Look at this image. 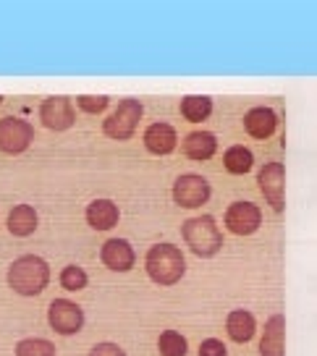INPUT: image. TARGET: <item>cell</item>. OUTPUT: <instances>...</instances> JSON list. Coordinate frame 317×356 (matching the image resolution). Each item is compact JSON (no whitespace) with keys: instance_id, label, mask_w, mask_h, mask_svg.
<instances>
[{"instance_id":"cell-1","label":"cell","mask_w":317,"mask_h":356,"mask_svg":"<svg viewBox=\"0 0 317 356\" xmlns=\"http://www.w3.org/2000/svg\"><path fill=\"white\" fill-rule=\"evenodd\" d=\"M50 283V267L42 257L24 254L8 267V286L19 296H37Z\"/></svg>"},{"instance_id":"cell-2","label":"cell","mask_w":317,"mask_h":356,"mask_svg":"<svg viewBox=\"0 0 317 356\" xmlns=\"http://www.w3.org/2000/svg\"><path fill=\"white\" fill-rule=\"evenodd\" d=\"M145 265H147V275L158 286H173L186 273L184 254L176 244H155L147 252V262Z\"/></svg>"},{"instance_id":"cell-3","label":"cell","mask_w":317,"mask_h":356,"mask_svg":"<svg viewBox=\"0 0 317 356\" xmlns=\"http://www.w3.org/2000/svg\"><path fill=\"white\" fill-rule=\"evenodd\" d=\"M181 236L186 238V244L197 257H216L223 246V234L218 231L216 218L210 215H197V218H189V220L181 225Z\"/></svg>"},{"instance_id":"cell-4","label":"cell","mask_w":317,"mask_h":356,"mask_svg":"<svg viewBox=\"0 0 317 356\" xmlns=\"http://www.w3.org/2000/svg\"><path fill=\"white\" fill-rule=\"evenodd\" d=\"M142 115H145V105H142L139 100H134V97L121 100V105L105 118L102 131H105V136H111V139L126 142V139L134 136L136 126H139V121H142Z\"/></svg>"},{"instance_id":"cell-5","label":"cell","mask_w":317,"mask_h":356,"mask_svg":"<svg viewBox=\"0 0 317 356\" xmlns=\"http://www.w3.org/2000/svg\"><path fill=\"white\" fill-rule=\"evenodd\" d=\"M262 197L275 212L286 210V168L284 163H265L257 173Z\"/></svg>"},{"instance_id":"cell-6","label":"cell","mask_w":317,"mask_h":356,"mask_svg":"<svg viewBox=\"0 0 317 356\" xmlns=\"http://www.w3.org/2000/svg\"><path fill=\"white\" fill-rule=\"evenodd\" d=\"M34 142V129L22 118H0V149L6 155H22Z\"/></svg>"},{"instance_id":"cell-7","label":"cell","mask_w":317,"mask_h":356,"mask_svg":"<svg viewBox=\"0 0 317 356\" xmlns=\"http://www.w3.org/2000/svg\"><path fill=\"white\" fill-rule=\"evenodd\" d=\"M47 320H50V327L58 335H74L84 327V312L74 301L56 299L50 304V309H47Z\"/></svg>"},{"instance_id":"cell-8","label":"cell","mask_w":317,"mask_h":356,"mask_svg":"<svg viewBox=\"0 0 317 356\" xmlns=\"http://www.w3.org/2000/svg\"><path fill=\"white\" fill-rule=\"evenodd\" d=\"M173 200L179 207L194 210V207H202L204 202L210 200V184L197 173H186L179 176L173 184Z\"/></svg>"},{"instance_id":"cell-9","label":"cell","mask_w":317,"mask_h":356,"mask_svg":"<svg viewBox=\"0 0 317 356\" xmlns=\"http://www.w3.org/2000/svg\"><path fill=\"white\" fill-rule=\"evenodd\" d=\"M40 121L45 129L50 131H68L74 121H76V108H74V102L63 97V95H58V97H47L42 102V108H40Z\"/></svg>"},{"instance_id":"cell-10","label":"cell","mask_w":317,"mask_h":356,"mask_svg":"<svg viewBox=\"0 0 317 356\" xmlns=\"http://www.w3.org/2000/svg\"><path fill=\"white\" fill-rule=\"evenodd\" d=\"M262 212L252 202H234L226 210V228L236 236H250L260 228Z\"/></svg>"},{"instance_id":"cell-11","label":"cell","mask_w":317,"mask_h":356,"mask_svg":"<svg viewBox=\"0 0 317 356\" xmlns=\"http://www.w3.org/2000/svg\"><path fill=\"white\" fill-rule=\"evenodd\" d=\"M100 257H102V262H105V267H111L115 273H129L136 262L134 249H131V244L124 241V238H108V241L102 244Z\"/></svg>"},{"instance_id":"cell-12","label":"cell","mask_w":317,"mask_h":356,"mask_svg":"<svg viewBox=\"0 0 317 356\" xmlns=\"http://www.w3.org/2000/svg\"><path fill=\"white\" fill-rule=\"evenodd\" d=\"M260 356H286V317L273 314L260 338Z\"/></svg>"},{"instance_id":"cell-13","label":"cell","mask_w":317,"mask_h":356,"mask_svg":"<svg viewBox=\"0 0 317 356\" xmlns=\"http://www.w3.org/2000/svg\"><path fill=\"white\" fill-rule=\"evenodd\" d=\"M275 126H278V115L273 113V108H265V105L252 108V111L244 115V129H247V134L254 136V139H268V136H273V134H275Z\"/></svg>"},{"instance_id":"cell-14","label":"cell","mask_w":317,"mask_h":356,"mask_svg":"<svg viewBox=\"0 0 317 356\" xmlns=\"http://www.w3.org/2000/svg\"><path fill=\"white\" fill-rule=\"evenodd\" d=\"M145 147L152 155H170L176 149V129L170 123H152L145 131Z\"/></svg>"},{"instance_id":"cell-15","label":"cell","mask_w":317,"mask_h":356,"mask_svg":"<svg viewBox=\"0 0 317 356\" xmlns=\"http://www.w3.org/2000/svg\"><path fill=\"white\" fill-rule=\"evenodd\" d=\"M118 218H121V212L111 200H95L87 207V222L95 231H111L118 225Z\"/></svg>"},{"instance_id":"cell-16","label":"cell","mask_w":317,"mask_h":356,"mask_svg":"<svg viewBox=\"0 0 317 356\" xmlns=\"http://www.w3.org/2000/svg\"><path fill=\"white\" fill-rule=\"evenodd\" d=\"M218 149L216 134L210 131H192L184 139V155L189 160H210Z\"/></svg>"},{"instance_id":"cell-17","label":"cell","mask_w":317,"mask_h":356,"mask_svg":"<svg viewBox=\"0 0 317 356\" xmlns=\"http://www.w3.org/2000/svg\"><path fill=\"white\" fill-rule=\"evenodd\" d=\"M226 330L236 343H247L252 335H254V330H257V320H254L252 312L234 309L226 320Z\"/></svg>"},{"instance_id":"cell-18","label":"cell","mask_w":317,"mask_h":356,"mask_svg":"<svg viewBox=\"0 0 317 356\" xmlns=\"http://www.w3.org/2000/svg\"><path fill=\"white\" fill-rule=\"evenodd\" d=\"M37 222H40V218H37V210L32 204H16L8 215V231L24 238V236H32L37 231Z\"/></svg>"},{"instance_id":"cell-19","label":"cell","mask_w":317,"mask_h":356,"mask_svg":"<svg viewBox=\"0 0 317 356\" xmlns=\"http://www.w3.org/2000/svg\"><path fill=\"white\" fill-rule=\"evenodd\" d=\"M210 113H213V100L204 95H189L181 100V115L186 121L202 123L210 118Z\"/></svg>"},{"instance_id":"cell-20","label":"cell","mask_w":317,"mask_h":356,"mask_svg":"<svg viewBox=\"0 0 317 356\" xmlns=\"http://www.w3.org/2000/svg\"><path fill=\"white\" fill-rule=\"evenodd\" d=\"M254 163V157L247 147L241 145H234L231 149H226V157H223V165H226L228 173H234V176H241V173H247Z\"/></svg>"},{"instance_id":"cell-21","label":"cell","mask_w":317,"mask_h":356,"mask_svg":"<svg viewBox=\"0 0 317 356\" xmlns=\"http://www.w3.org/2000/svg\"><path fill=\"white\" fill-rule=\"evenodd\" d=\"M158 351L163 356H186L189 343L179 330H163V335L158 338Z\"/></svg>"},{"instance_id":"cell-22","label":"cell","mask_w":317,"mask_h":356,"mask_svg":"<svg viewBox=\"0 0 317 356\" xmlns=\"http://www.w3.org/2000/svg\"><path fill=\"white\" fill-rule=\"evenodd\" d=\"M16 356H56V343L45 338H24L16 343Z\"/></svg>"},{"instance_id":"cell-23","label":"cell","mask_w":317,"mask_h":356,"mask_svg":"<svg viewBox=\"0 0 317 356\" xmlns=\"http://www.w3.org/2000/svg\"><path fill=\"white\" fill-rule=\"evenodd\" d=\"M87 283H90V278L79 265H68L60 270V286L66 291H81Z\"/></svg>"},{"instance_id":"cell-24","label":"cell","mask_w":317,"mask_h":356,"mask_svg":"<svg viewBox=\"0 0 317 356\" xmlns=\"http://www.w3.org/2000/svg\"><path fill=\"white\" fill-rule=\"evenodd\" d=\"M108 102H111V97H108V95H81L79 100H76V105H79L84 113L97 115V113H102L105 108H108Z\"/></svg>"},{"instance_id":"cell-25","label":"cell","mask_w":317,"mask_h":356,"mask_svg":"<svg viewBox=\"0 0 317 356\" xmlns=\"http://www.w3.org/2000/svg\"><path fill=\"white\" fill-rule=\"evenodd\" d=\"M200 356H228V351H226V346H223V341L207 338V341H202V346H200Z\"/></svg>"},{"instance_id":"cell-26","label":"cell","mask_w":317,"mask_h":356,"mask_svg":"<svg viewBox=\"0 0 317 356\" xmlns=\"http://www.w3.org/2000/svg\"><path fill=\"white\" fill-rule=\"evenodd\" d=\"M90 356H126V351L115 343H97L92 346Z\"/></svg>"},{"instance_id":"cell-27","label":"cell","mask_w":317,"mask_h":356,"mask_svg":"<svg viewBox=\"0 0 317 356\" xmlns=\"http://www.w3.org/2000/svg\"><path fill=\"white\" fill-rule=\"evenodd\" d=\"M0 102H3V97H0Z\"/></svg>"}]
</instances>
